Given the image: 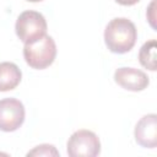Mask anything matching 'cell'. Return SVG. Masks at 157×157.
Masks as SVG:
<instances>
[{"mask_svg": "<svg viewBox=\"0 0 157 157\" xmlns=\"http://www.w3.org/2000/svg\"><path fill=\"white\" fill-rule=\"evenodd\" d=\"M137 39V29L130 20L117 17L108 22L104 29V43L107 48L115 54L130 52Z\"/></svg>", "mask_w": 157, "mask_h": 157, "instance_id": "obj_1", "label": "cell"}, {"mask_svg": "<svg viewBox=\"0 0 157 157\" xmlns=\"http://www.w3.org/2000/svg\"><path fill=\"white\" fill-rule=\"evenodd\" d=\"M55 56L56 45L54 39L48 34H44L33 42L25 43L23 58L32 69L43 70L53 64Z\"/></svg>", "mask_w": 157, "mask_h": 157, "instance_id": "obj_2", "label": "cell"}, {"mask_svg": "<svg viewBox=\"0 0 157 157\" xmlns=\"http://www.w3.org/2000/svg\"><path fill=\"white\" fill-rule=\"evenodd\" d=\"M47 21L40 12L27 10L17 17L15 31L17 37L23 43L33 42L47 34Z\"/></svg>", "mask_w": 157, "mask_h": 157, "instance_id": "obj_3", "label": "cell"}, {"mask_svg": "<svg viewBox=\"0 0 157 157\" xmlns=\"http://www.w3.org/2000/svg\"><path fill=\"white\" fill-rule=\"evenodd\" d=\"M66 152L70 157H96L101 152L99 137L91 130H77L69 137Z\"/></svg>", "mask_w": 157, "mask_h": 157, "instance_id": "obj_4", "label": "cell"}, {"mask_svg": "<svg viewBox=\"0 0 157 157\" xmlns=\"http://www.w3.org/2000/svg\"><path fill=\"white\" fill-rule=\"evenodd\" d=\"M25 121V107L16 98L0 99V130L11 132L17 130Z\"/></svg>", "mask_w": 157, "mask_h": 157, "instance_id": "obj_5", "label": "cell"}, {"mask_svg": "<svg viewBox=\"0 0 157 157\" xmlns=\"http://www.w3.org/2000/svg\"><path fill=\"white\" fill-rule=\"evenodd\" d=\"M114 81L124 90L137 92L147 88L150 80L148 76L135 67H119L114 72Z\"/></svg>", "mask_w": 157, "mask_h": 157, "instance_id": "obj_6", "label": "cell"}, {"mask_svg": "<svg viewBox=\"0 0 157 157\" xmlns=\"http://www.w3.org/2000/svg\"><path fill=\"white\" fill-rule=\"evenodd\" d=\"M135 141L145 148L157 146V115L155 113L144 115L135 126Z\"/></svg>", "mask_w": 157, "mask_h": 157, "instance_id": "obj_7", "label": "cell"}, {"mask_svg": "<svg viewBox=\"0 0 157 157\" xmlns=\"http://www.w3.org/2000/svg\"><path fill=\"white\" fill-rule=\"evenodd\" d=\"M22 78L20 67L10 61L0 63V92L15 90Z\"/></svg>", "mask_w": 157, "mask_h": 157, "instance_id": "obj_8", "label": "cell"}, {"mask_svg": "<svg viewBox=\"0 0 157 157\" xmlns=\"http://www.w3.org/2000/svg\"><path fill=\"white\" fill-rule=\"evenodd\" d=\"M139 61L145 69L151 71L156 70V40L155 39L147 40L140 48Z\"/></svg>", "mask_w": 157, "mask_h": 157, "instance_id": "obj_9", "label": "cell"}, {"mask_svg": "<svg viewBox=\"0 0 157 157\" xmlns=\"http://www.w3.org/2000/svg\"><path fill=\"white\" fill-rule=\"evenodd\" d=\"M27 156H59V152L55 148V146L49 144H43L36 146L33 150L27 152Z\"/></svg>", "mask_w": 157, "mask_h": 157, "instance_id": "obj_10", "label": "cell"}, {"mask_svg": "<svg viewBox=\"0 0 157 157\" xmlns=\"http://www.w3.org/2000/svg\"><path fill=\"white\" fill-rule=\"evenodd\" d=\"M115 1L124 6H131V5H135L136 2H139L140 0H115Z\"/></svg>", "mask_w": 157, "mask_h": 157, "instance_id": "obj_11", "label": "cell"}, {"mask_svg": "<svg viewBox=\"0 0 157 157\" xmlns=\"http://www.w3.org/2000/svg\"><path fill=\"white\" fill-rule=\"evenodd\" d=\"M153 6H155V0H153V1L150 4V7H148V9H150V11H152V15L148 17V21H150L151 26L155 28V23H153V20H155V16H153Z\"/></svg>", "mask_w": 157, "mask_h": 157, "instance_id": "obj_12", "label": "cell"}, {"mask_svg": "<svg viewBox=\"0 0 157 157\" xmlns=\"http://www.w3.org/2000/svg\"><path fill=\"white\" fill-rule=\"evenodd\" d=\"M26 1H29V2H39L42 0H26Z\"/></svg>", "mask_w": 157, "mask_h": 157, "instance_id": "obj_13", "label": "cell"}]
</instances>
